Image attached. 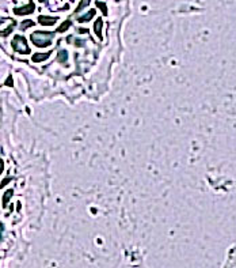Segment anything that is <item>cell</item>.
Instances as JSON below:
<instances>
[{
    "mask_svg": "<svg viewBox=\"0 0 236 268\" xmlns=\"http://www.w3.org/2000/svg\"><path fill=\"white\" fill-rule=\"evenodd\" d=\"M12 195H14V191H12V189H8V191L4 192V195H3V207H7V206H8V203H10L11 197H12Z\"/></svg>",
    "mask_w": 236,
    "mask_h": 268,
    "instance_id": "7",
    "label": "cell"
},
{
    "mask_svg": "<svg viewBox=\"0 0 236 268\" xmlns=\"http://www.w3.org/2000/svg\"><path fill=\"white\" fill-rule=\"evenodd\" d=\"M12 48L15 52H18V53L21 55H29L30 52V48L27 45V42H26V38L23 36H15L14 40H12Z\"/></svg>",
    "mask_w": 236,
    "mask_h": 268,
    "instance_id": "2",
    "label": "cell"
},
{
    "mask_svg": "<svg viewBox=\"0 0 236 268\" xmlns=\"http://www.w3.org/2000/svg\"><path fill=\"white\" fill-rule=\"evenodd\" d=\"M31 26H34V22L33 21H25L21 23V30H26L27 27H31Z\"/></svg>",
    "mask_w": 236,
    "mask_h": 268,
    "instance_id": "11",
    "label": "cell"
},
{
    "mask_svg": "<svg viewBox=\"0 0 236 268\" xmlns=\"http://www.w3.org/2000/svg\"><path fill=\"white\" fill-rule=\"evenodd\" d=\"M69 26H71V22H69V21H65V22H62V23L60 25V27L57 29V31H58V33H64V31L67 30V29L69 27Z\"/></svg>",
    "mask_w": 236,
    "mask_h": 268,
    "instance_id": "10",
    "label": "cell"
},
{
    "mask_svg": "<svg viewBox=\"0 0 236 268\" xmlns=\"http://www.w3.org/2000/svg\"><path fill=\"white\" fill-rule=\"evenodd\" d=\"M57 59H58V61L65 63L67 60H68V52H67V50H58Z\"/></svg>",
    "mask_w": 236,
    "mask_h": 268,
    "instance_id": "9",
    "label": "cell"
},
{
    "mask_svg": "<svg viewBox=\"0 0 236 268\" xmlns=\"http://www.w3.org/2000/svg\"><path fill=\"white\" fill-rule=\"evenodd\" d=\"M3 227H4V226H3V223L0 222V238H2V232H3Z\"/></svg>",
    "mask_w": 236,
    "mask_h": 268,
    "instance_id": "17",
    "label": "cell"
},
{
    "mask_svg": "<svg viewBox=\"0 0 236 268\" xmlns=\"http://www.w3.org/2000/svg\"><path fill=\"white\" fill-rule=\"evenodd\" d=\"M96 6H98V7H99V8H100V10H102V11H103V15H106V14H107V10H106V6H104V4H103V3H98V4H96Z\"/></svg>",
    "mask_w": 236,
    "mask_h": 268,
    "instance_id": "15",
    "label": "cell"
},
{
    "mask_svg": "<svg viewBox=\"0 0 236 268\" xmlns=\"http://www.w3.org/2000/svg\"><path fill=\"white\" fill-rule=\"evenodd\" d=\"M11 180H12V178H11V177H7V178H4V180H3L2 182H0V188H4L6 185L8 184V182H10Z\"/></svg>",
    "mask_w": 236,
    "mask_h": 268,
    "instance_id": "14",
    "label": "cell"
},
{
    "mask_svg": "<svg viewBox=\"0 0 236 268\" xmlns=\"http://www.w3.org/2000/svg\"><path fill=\"white\" fill-rule=\"evenodd\" d=\"M3 170H4V162H3V159L0 158V174L3 173Z\"/></svg>",
    "mask_w": 236,
    "mask_h": 268,
    "instance_id": "16",
    "label": "cell"
},
{
    "mask_svg": "<svg viewBox=\"0 0 236 268\" xmlns=\"http://www.w3.org/2000/svg\"><path fill=\"white\" fill-rule=\"evenodd\" d=\"M50 53H52V52H46V53H35V55H33V61L39 63V61L46 60V59L50 56Z\"/></svg>",
    "mask_w": 236,
    "mask_h": 268,
    "instance_id": "6",
    "label": "cell"
},
{
    "mask_svg": "<svg viewBox=\"0 0 236 268\" xmlns=\"http://www.w3.org/2000/svg\"><path fill=\"white\" fill-rule=\"evenodd\" d=\"M102 26H103V21L100 19H96V22L94 23V31H95V34L99 37L100 40H102Z\"/></svg>",
    "mask_w": 236,
    "mask_h": 268,
    "instance_id": "5",
    "label": "cell"
},
{
    "mask_svg": "<svg viewBox=\"0 0 236 268\" xmlns=\"http://www.w3.org/2000/svg\"><path fill=\"white\" fill-rule=\"evenodd\" d=\"M94 15H95V10H91V11H88L86 15H83V17L79 18V22H88Z\"/></svg>",
    "mask_w": 236,
    "mask_h": 268,
    "instance_id": "8",
    "label": "cell"
},
{
    "mask_svg": "<svg viewBox=\"0 0 236 268\" xmlns=\"http://www.w3.org/2000/svg\"><path fill=\"white\" fill-rule=\"evenodd\" d=\"M34 11V4H29L25 7H21V8H15L14 12L18 14V15H25V14H31Z\"/></svg>",
    "mask_w": 236,
    "mask_h": 268,
    "instance_id": "4",
    "label": "cell"
},
{
    "mask_svg": "<svg viewBox=\"0 0 236 268\" xmlns=\"http://www.w3.org/2000/svg\"><path fill=\"white\" fill-rule=\"evenodd\" d=\"M4 84H6V86H8V87H12V86H14V82H12V76L10 75L8 78H7V80L4 82Z\"/></svg>",
    "mask_w": 236,
    "mask_h": 268,
    "instance_id": "13",
    "label": "cell"
},
{
    "mask_svg": "<svg viewBox=\"0 0 236 268\" xmlns=\"http://www.w3.org/2000/svg\"><path fill=\"white\" fill-rule=\"evenodd\" d=\"M54 34L53 33H46V31H34L31 33L30 36V40L31 42L34 44L35 46L38 48H46L52 44V40H53Z\"/></svg>",
    "mask_w": 236,
    "mask_h": 268,
    "instance_id": "1",
    "label": "cell"
},
{
    "mask_svg": "<svg viewBox=\"0 0 236 268\" xmlns=\"http://www.w3.org/2000/svg\"><path fill=\"white\" fill-rule=\"evenodd\" d=\"M79 31H80V33H87L88 30H87V29H79Z\"/></svg>",
    "mask_w": 236,
    "mask_h": 268,
    "instance_id": "18",
    "label": "cell"
},
{
    "mask_svg": "<svg viewBox=\"0 0 236 268\" xmlns=\"http://www.w3.org/2000/svg\"><path fill=\"white\" fill-rule=\"evenodd\" d=\"M90 3H91V0H81L80 4H79V7L76 8V12H79V11H81V10L84 8V7H87V6L90 4Z\"/></svg>",
    "mask_w": 236,
    "mask_h": 268,
    "instance_id": "12",
    "label": "cell"
},
{
    "mask_svg": "<svg viewBox=\"0 0 236 268\" xmlns=\"http://www.w3.org/2000/svg\"><path fill=\"white\" fill-rule=\"evenodd\" d=\"M38 22L41 25H44V26H52V25H54L56 22H57V18H54V17H44V15H41L39 18H38Z\"/></svg>",
    "mask_w": 236,
    "mask_h": 268,
    "instance_id": "3",
    "label": "cell"
}]
</instances>
